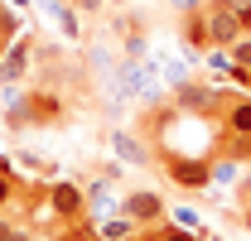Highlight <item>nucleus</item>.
Here are the masks:
<instances>
[{
	"label": "nucleus",
	"instance_id": "5",
	"mask_svg": "<svg viewBox=\"0 0 251 241\" xmlns=\"http://www.w3.org/2000/svg\"><path fill=\"white\" fill-rule=\"evenodd\" d=\"M121 212L126 217H135L140 227H159V222H169V203L159 198L155 188H130L121 198Z\"/></svg>",
	"mask_w": 251,
	"mask_h": 241
},
{
	"label": "nucleus",
	"instance_id": "7",
	"mask_svg": "<svg viewBox=\"0 0 251 241\" xmlns=\"http://www.w3.org/2000/svg\"><path fill=\"white\" fill-rule=\"evenodd\" d=\"M111 154H116L121 164H135V169H150V164H155V154L140 145L135 130H111Z\"/></svg>",
	"mask_w": 251,
	"mask_h": 241
},
{
	"label": "nucleus",
	"instance_id": "2",
	"mask_svg": "<svg viewBox=\"0 0 251 241\" xmlns=\"http://www.w3.org/2000/svg\"><path fill=\"white\" fill-rule=\"evenodd\" d=\"M49 208H53V222H92L87 188L77 179H53L49 183Z\"/></svg>",
	"mask_w": 251,
	"mask_h": 241
},
{
	"label": "nucleus",
	"instance_id": "15",
	"mask_svg": "<svg viewBox=\"0 0 251 241\" xmlns=\"http://www.w3.org/2000/svg\"><path fill=\"white\" fill-rule=\"evenodd\" d=\"M232 68H251V34H242L232 44Z\"/></svg>",
	"mask_w": 251,
	"mask_h": 241
},
{
	"label": "nucleus",
	"instance_id": "23",
	"mask_svg": "<svg viewBox=\"0 0 251 241\" xmlns=\"http://www.w3.org/2000/svg\"><path fill=\"white\" fill-rule=\"evenodd\" d=\"M247 164H251V145H247Z\"/></svg>",
	"mask_w": 251,
	"mask_h": 241
},
{
	"label": "nucleus",
	"instance_id": "21",
	"mask_svg": "<svg viewBox=\"0 0 251 241\" xmlns=\"http://www.w3.org/2000/svg\"><path fill=\"white\" fill-rule=\"evenodd\" d=\"M10 241H39V237H34L29 227H15V237H10Z\"/></svg>",
	"mask_w": 251,
	"mask_h": 241
},
{
	"label": "nucleus",
	"instance_id": "13",
	"mask_svg": "<svg viewBox=\"0 0 251 241\" xmlns=\"http://www.w3.org/2000/svg\"><path fill=\"white\" fill-rule=\"evenodd\" d=\"M15 39H20V15H15V5H0V53H5Z\"/></svg>",
	"mask_w": 251,
	"mask_h": 241
},
{
	"label": "nucleus",
	"instance_id": "17",
	"mask_svg": "<svg viewBox=\"0 0 251 241\" xmlns=\"http://www.w3.org/2000/svg\"><path fill=\"white\" fill-rule=\"evenodd\" d=\"M77 5V15H97V10H106V0H73Z\"/></svg>",
	"mask_w": 251,
	"mask_h": 241
},
{
	"label": "nucleus",
	"instance_id": "22",
	"mask_svg": "<svg viewBox=\"0 0 251 241\" xmlns=\"http://www.w3.org/2000/svg\"><path fill=\"white\" fill-rule=\"evenodd\" d=\"M10 5H15V10H20V5H29V0H10Z\"/></svg>",
	"mask_w": 251,
	"mask_h": 241
},
{
	"label": "nucleus",
	"instance_id": "9",
	"mask_svg": "<svg viewBox=\"0 0 251 241\" xmlns=\"http://www.w3.org/2000/svg\"><path fill=\"white\" fill-rule=\"evenodd\" d=\"M179 39H184V48H193V53L213 48V39H208V20H203V10H188L184 20H179Z\"/></svg>",
	"mask_w": 251,
	"mask_h": 241
},
{
	"label": "nucleus",
	"instance_id": "10",
	"mask_svg": "<svg viewBox=\"0 0 251 241\" xmlns=\"http://www.w3.org/2000/svg\"><path fill=\"white\" fill-rule=\"evenodd\" d=\"M222 135H242V140H251V101L232 96V101L222 106Z\"/></svg>",
	"mask_w": 251,
	"mask_h": 241
},
{
	"label": "nucleus",
	"instance_id": "16",
	"mask_svg": "<svg viewBox=\"0 0 251 241\" xmlns=\"http://www.w3.org/2000/svg\"><path fill=\"white\" fill-rule=\"evenodd\" d=\"M169 217H174L179 227H188V232H198V212H193V208H174Z\"/></svg>",
	"mask_w": 251,
	"mask_h": 241
},
{
	"label": "nucleus",
	"instance_id": "12",
	"mask_svg": "<svg viewBox=\"0 0 251 241\" xmlns=\"http://www.w3.org/2000/svg\"><path fill=\"white\" fill-rule=\"evenodd\" d=\"M242 164H247V159H237L232 150L218 154V159H213V183H232L237 174H242Z\"/></svg>",
	"mask_w": 251,
	"mask_h": 241
},
{
	"label": "nucleus",
	"instance_id": "20",
	"mask_svg": "<svg viewBox=\"0 0 251 241\" xmlns=\"http://www.w3.org/2000/svg\"><path fill=\"white\" fill-rule=\"evenodd\" d=\"M169 5H174L179 15H188V10H198V0H169Z\"/></svg>",
	"mask_w": 251,
	"mask_h": 241
},
{
	"label": "nucleus",
	"instance_id": "4",
	"mask_svg": "<svg viewBox=\"0 0 251 241\" xmlns=\"http://www.w3.org/2000/svg\"><path fill=\"white\" fill-rule=\"evenodd\" d=\"M203 20H208V39H213V48H232L237 39H242V20H237V10L227 5V0H208L203 5Z\"/></svg>",
	"mask_w": 251,
	"mask_h": 241
},
{
	"label": "nucleus",
	"instance_id": "3",
	"mask_svg": "<svg viewBox=\"0 0 251 241\" xmlns=\"http://www.w3.org/2000/svg\"><path fill=\"white\" fill-rule=\"evenodd\" d=\"M34 58H39V44H34L29 34H20V39L0 53V92H5V87H20V82L29 77Z\"/></svg>",
	"mask_w": 251,
	"mask_h": 241
},
{
	"label": "nucleus",
	"instance_id": "6",
	"mask_svg": "<svg viewBox=\"0 0 251 241\" xmlns=\"http://www.w3.org/2000/svg\"><path fill=\"white\" fill-rule=\"evenodd\" d=\"M218 106H227V96H218L213 87H203V82H193V77L174 87V111H184V116H193V111H198V116H213Z\"/></svg>",
	"mask_w": 251,
	"mask_h": 241
},
{
	"label": "nucleus",
	"instance_id": "18",
	"mask_svg": "<svg viewBox=\"0 0 251 241\" xmlns=\"http://www.w3.org/2000/svg\"><path fill=\"white\" fill-rule=\"evenodd\" d=\"M15 237V222H10V212H0V241H10Z\"/></svg>",
	"mask_w": 251,
	"mask_h": 241
},
{
	"label": "nucleus",
	"instance_id": "1",
	"mask_svg": "<svg viewBox=\"0 0 251 241\" xmlns=\"http://www.w3.org/2000/svg\"><path fill=\"white\" fill-rule=\"evenodd\" d=\"M164 179L184 193H203L213 183V159L208 154H198V159L193 154H164Z\"/></svg>",
	"mask_w": 251,
	"mask_h": 241
},
{
	"label": "nucleus",
	"instance_id": "11",
	"mask_svg": "<svg viewBox=\"0 0 251 241\" xmlns=\"http://www.w3.org/2000/svg\"><path fill=\"white\" fill-rule=\"evenodd\" d=\"M140 241H203V237L188 232V227H179V222H159V227H145Z\"/></svg>",
	"mask_w": 251,
	"mask_h": 241
},
{
	"label": "nucleus",
	"instance_id": "8",
	"mask_svg": "<svg viewBox=\"0 0 251 241\" xmlns=\"http://www.w3.org/2000/svg\"><path fill=\"white\" fill-rule=\"evenodd\" d=\"M92 227H97V237L101 241H140V222L135 217H126V212H111V217H92Z\"/></svg>",
	"mask_w": 251,
	"mask_h": 241
},
{
	"label": "nucleus",
	"instance_id": "14",
	"mask_svg": "<svg viewBox=\"0 0 251 241\" xmlns=\"http://www.w3.org/2000/svg\"><path fill=\"white\" fill-rule=\"evenodd\" d=\"M159 63H164L159 72H164V82H169V87H179V82H188V63H184V58H159Z\"/></svg>",
	"mask_w": 251,
	"mask_h": 241
},
{
	"label": "nucleus",
	"instance_id": "19",
	"mask_svg": "<svg viewBox=\"0 0 251 241\" xmlns=\"http://www.w3.org/2000/svg\"><path fill=\"white\" fill-rule=\"evenodd\" d=\"M242 217H247V227H251V183L242 188Z\"/></svg>",
	"mask_w": 251,
	"mask_h": 241
}]
</instances>
